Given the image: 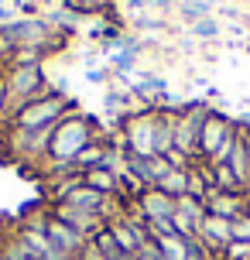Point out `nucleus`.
I'll return each instance as SVG.
<instances>
[{"label": "nucleus", "mask_w": 250, "mask_h": 260, "mask_svg": "<svg viewBox=\"0 0 250 260\" xmlns=\"http://www.w3.org/2000/svg\"><path fill=\"white\" fill-rule=\"evenodd\" d=\"M223 165L233 171V178L247 188V185H250V157H247V144L240 141V134H237V144L230 147V157H226Z\"/></svg>", "instance_id": "obj_13"}, {"label": "nucleus", "mask_w": 250, "mask_h": 260, "mask_svg": "<svg viewBox=\"0 0 250 260\" xmlns=\"http://www.w3.org/2000/svg\"><path fill=\"white\" fill-rule=\"evenodd\" d=\"M106 0H69V7H82V11H100Z\"/></svg>", "instance_id": "obj_21"}, {"label": "nucleus", "mask_w": 250, "mask_h": 260, "mask_svg": "<svg viewBox=\"0 0 250 260\" xmlns=\"http://www.w3.org/2000/svg\"><path fill=\"white\" fill-rule=\"evenodd\" d=\"M66 206L82 209V212H89V216H103L106 195H103V192H96V188H89V185H76V188L66 195Z\"/></svg>", "instance_id": "obj_11"}, {"label": "nucleus", "mask_w": 250, "mask_h": 260, "mask_svg": "<svg viewBox=\"0 0 250 260\" xmlns=\"http://www.w3.org/2000/svg\"><path fill=\"white\" fill-rule=\"evenodd\" d=\"M196 240L206 250L212 247V250H223L226 253L230 243H237V236H233V219H220V216H209V212H206V219H202V226H199Z\"/></svg>", "instance_id": "obj_6"}, {"label": "nucleus", "mask_w": 250, "mask_h": 260, "mask_svg": "<svg viewBox=\"0 0 250 260\" xmlns=\"http://www.w3.org/2000/svg\"><path fill=\"white\" fill-rule=\"evenodd\" d=\"M106 230L113 233V240L120 243V250H123V253H134V257L151 243L147 226H141V222H134V219H117V222H110Z\"/></svg>", "instance_id": "obj_7"}, {"label": "nucleus", "mask_w": 250, "mask_h": 260, "mask_svg": "<svg viewBox=\"0 0 250 260\" xmlns=\"http://www.w3.org/2000/svg\"><path fill=\"white\" fill-rule=\"evenodd\" d=\"M178 14H182L185 21H202V17H212V7L206 4V0H185V4H178Z\"/></svg>", "instance_id": "obj_15"}, {"label": "nucleus", "mask_w": 250, "mask_h": 260, "mask_svg": "<svg viewBox=\"0 0 250 260\" xmlns=\"http://www.w3.org/2000/svg\"><path fill=\"white\" fill-rule=\"evenodd\" d=\"M66 110H69V100H66V92L58 89V92H52V96L38 100V103H24V106H17V123H21V130L52 127V123L62 117Z\"/></svg>", "instance_id": "obj_3"}, {"label": "nucleus", "mask_w": 250, "mask_h": 260, "mask_svg": "<svg viewBox=\"0 0 250 260\" xmlns=\"http://www.w3.org/2000/svg\"><path fill=\"white\" fill-rule=\"evenodd\" d=\"M247 260H250V257H247Z\"/></svg>", "instance_id": "obj_25"}, {"label": "nucleus", "mask_w": 250, "mask_h": 260, "mask_svg": "<svg viewBox=\"0 0 250 260\" xmlns=\"http://www.w3.org/2000/svg\"><path fill=\"white\" fill-rule=\"evenodd\" d=\"M86 185H89V188H96V192H103V195H113L120 188V171L92 168V171H86Z\"/></svg>", "instance_id": "obj_14"}, {"label": "nucleus", "mask_w": 250, "mask_h": 260, "mask_svg": "<svg viewBox=\"0 0 250 260\" xmlns=\"http://www.w3.org/2000/svg\"><path fill=\"white\" fill-rule=\"evenodd\" d=\"M237 134H240V141L247 144V157H250V123H237Z\"/></svg>", "instance_id": "obj_22"}, {"label": "nucleus", "mask_w": 250, "mask_h": 260, "mask_svg": "<svg viewBox=\"0 0 250 260\" xmlns=\"http://www.w3.org/2000/svg\"><path fill=\"white\" fill-rule=\"evenodd\" d=\"M45 233H48V243H52L55 253H62V257H79L82 253L86 233H79V230H72V226H66V222H58V219L45 222Z\"/></svg>", "instance_id": "obj_5"}, {"label": "nucleus", "mask_w": 250, "mask_h": 260, "mask_svg": "<svg viewBox=\"0 0 250 260\" xmlns=\"http://www.w3.org/2000/svg\"><path fill=\"white\" fill-rule=\"evenodd\" d=\"M237 144V123L223 113H206L202 130H199V154L209 157L212 165H223L230 157V147Z\"/></svg>", "instance_id": "obj_1"}, {"label": "nucleus", "mask_w": 250, "mask_h": 260, "mask_svg": "<svg viewBox=\"0 0 250 260\" xmlns=\"http://www.w3.org/2000/svg\"><path fill=\"white\" fill-rule=\"evenodd\" d=\"M154 188L165 192V195H171V199H185V195H192V171L189 168H171Z\"/></svg>", "instance_id": "obj_12"}, {"label": "nucleus", "mask_w": 250, "mask_h": 260, "mask_svg": "<svg viewBox=\"0 0 250 260\" xmlns=\"http://www.w3.org/2000/svg\"><path fill=\"white\" fill-rule=\"evenodd\" d=\"M134 260H165V257H161L158 243H154V240H151V243H147V247L141 250V253H137V257H134Z\"/></svg>", "instance_id": "obj_20"}, {"label": "nucleus", "mask_w": 250, "mask_h": 260, "mask_svg": "<svg viewBox=\"0 0 250 260\" xmlns=\"http://www.w3.org/2000/svg\"><path fill=\"white\" fill-rule=\"evenodd\" d=\"M137 206L144 212V222H154V219H171L175 216V199L158 188H147L141 199H137Z\"/></svg>", "instance_id": "obj_9"}, {"label": "nucleus", "mask_w": 250, "mask_h": 260, "mask_svg": "<svg viewBox=\"0 0 250 260\" xmlns=\"http://www.w3.org/2000/svg\"><path fill=\"white\" fill-rule=\"evenodd\" d=\"M11 7H7V4H0V24H4V21H7V24H11Z\"/></svg>", "instance_id": "obj_23"}, {"label": "nucleus", "mask_w": 250, "mask_h": 260, "mask_svg": "<svg viewBox=\"0 0 250 260\" xmlns=\"http://www.w3.org/2000/svg\"><path fill=\"white\" fill-rule=\"evenodd\" d=\"M134 65H137V52H117L113 55V69L117 72H131Z\"/></svg>", "instance_id": "obj_17"}, {"label": "nucleus", "mask_w": 250, "mask_h": 260, "mask_svg": "<svg viewBox=\"0 0 250 260\" xmlns=\"http://www.w3.org/2000/svg\"><path fill=\"white\" fill-rule=\"evenodd\" d=\"M41 82H45L41 65H21V69L11 76V82H7V100L14 103V100H27V96H35Z\"/></svg>", "instance_id": "obj_8"}, {"label": "nucleus", "mask_w": 250, "mask_h": 260, "mask_svg": "<svg viewBox=\"0 0 250 260\" xmlns=\"http://www.w3.org/2000/svg\"><path fill=\"white\" fill-rule=\"evenodd\" d=\"M161 4H168V0H161Z\"/></svg>", "instance_id": "obj_24"}, {"label": "nucleus", "mask_w": 250, "mask_h": 260, "mask_svg": "<svg viewBox=\"0 0 250 260\" xmlns=\"http://www.w3.org/2000/svg\"><path fill=\"white\" fill-rule=\"evenodd\" d=\"M206 106H189V113H182L178 120H171L175 127V151L185 157L199 154V130H202V120H206Z\"/></svg>", "instance_id": "obj_4"}, {"label": "nucleus", "mask_w": 250, "mask_h": 260, "mask_svg": "<svg viewBox=\"0 0 250 260\" xmlns=\"http://www.w3.org/2000/svg\"><path fill=\"white\" fill-rule=\"evenodd\" d=\"M206 212L237 222L243 219V202H240V195H230V192H206Z\"/></svg>", "instance_id": "obj_10"}, {"label": "nucleus", "mask_w": 250, "mask_h": 260, "mask_svg": "<svg viewBox=\"0 0 250 260\" xmlns=\"http://www.w3.org/2000/svg\"><path fill=\"white\" fill-rule=\"evenodd\" d=\"M48 21H55V24H62V27H76V21H79V11L72 7V11H55Z\"/></svg>", "instance_id": "obj_18"}, {"label": "nucleus", "mask_w": 250, "mask_h": 260, "mask_svg": "<svg viewBox=\"0 0 250 260\" xmlns=\"http://www.w3.org/2000/svg\"><path fill=\"white\" fill-rule=\"evenodd\" d=\"M233 236H237V243H247L250 247V216H243V219L233 222Z\"/></svg>", "instance_id": "obj_19"}, {"label": "nucleus", "mask_w": 250, "mask_h": 260, "mask_svg": "<svg viewBox=\"0 0 250 260\" xmlns=\"http://www.w3.org/2000/svg\"><path fill=\"white\" fill-rule=\"evenodd\" d=\"M92 144V134H89V120H82V117H66L62 123H55V134H52V141H48V154L58 157V161H76V157L86 151Z\"/></svg>", "instance_id": "obj_2"}, {"label": "nucleus", "mask_w": 250, "mask_h": 260, "mask_svg": "<svg viewBox=\"0 0 250 260\" xmlns=\"http://www.w3.org/2000/svg\"><path fill=\"white\" fill-rule=\"evenodd\" d=\"M192 35H196V38H202V41H209V38H216V35H220V24H216L212 17H202V21H196V24H192Z\"/></svg>", "instance_id": "obj_16"}]
</instances>
